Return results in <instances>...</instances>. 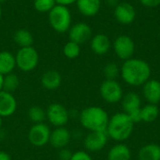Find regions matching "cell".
Returning <instances> with one entry per match:
<instances>
[{
  "label": "cell",
  "instance_id": "obj_1",
  "mask_svg": "<svg viewBox=\"0 0 160 160\" xmlns=\"http://www.w3.org/2000/svg\"><path fill=\"white\" fill-rule=\"evenodd\" d=\"M150 65L139 58H130L124 61L120 68V76L130 86H142L151 78Z\"/></svg>",
  "mask_w": 160,
  "mask_h": 160
},
{
  "label": "cell",
  "instance_id": "obj_2",
  "mask_svg": "<svg viewBox=\"0 0 160 160\" xmlns=\"http://www.w3.org/2000/svg\"><path fill=\"white\" fill-rule=\"evenodd\" d=\"M134 125L135 124L127 113L124 112H117L110 117L106 133L110 139L122 142L131 137Z\"/></svg>",
  "mask_w": 160,
  "mask_h": 160
},
{
  "label": "cell",
  "instance_id": "obj_3",
  "mask_svg": "<svg viewBox=\"0 0 160 160\" xmlns=\"http://www.w3.org/2000/svg\"><path fill=\"white\" fill-rule=\"evenodd\" d=\"M79 120L83 128L91 131H106L110 120L108 112L99 106L84 108L79 114Z\"/></svg>",
  "mask_w": 160,
  "mask_h": 160
},
{
  "label": "cell",
  "instance_id": "obj_4",
  "mask_svg": "<svg viewBox=\"0 0 160 160\" xmlns=\"http://www.w3.org/2000/svg\"><path fill=\"white\" fill-rule=\"evenodd\" d=\"M49 22L52 28L58 33L68 31L71 24V13L68 8L56 4L49 12Z\"/></svg>",
  "mask_w": 160,
  "mask_h": 160
},
{
  "label": "cell",
  "instance_id": "obj_5",
  "mask_svg": "<svg viewBox=\"0 0 160 160\" xmlns=\"http://www.w3.org/2000/svg\"><path fill=\"white\" fill-rule=\"evenodd\" d=\"M16 67L23 72L34 70L39 61L38 52L33 46L20 48L15 55Z\"/></svg>",
  "mask_w": 160,
  "mask_h": 160
},
{
  "label": "cell",
  "instance_id": "obj_6",
  "mask_svg": "<svg viewBox=\"0 0 160 160\" xmlns=\"http://www.w3.org/2000/svg\"><path fill=\"white\" fill-rule=\"evenodd\" d=\"M123 112L127 113L134 124L141 122V108L142 99L139 94L135 92H128L124 95L121 100Z\"/></svg>",
  "mask_w": 160,
  "mask_h": 160
},
{
  "label": "cell",
  "instance_id": "obj_7",
  "mask_svg": "<svg viewBox=\"0 0 160 160\" xmlns=\"http://www.w3.org/2000/svg\"><path fill=\"white\" fill-rule=\"evenodd\" d=\"M102 99L109 104L120 102L124 97L123 88L116 80H105L99 87Z\"/></svg>",
  "mask_w": 160,
  "mask_h": 160
},
{
  "label": "cell",
  "instance_id": "obj_8",
  "mask_svg": "<svg viewBox=\"0 0 160 160\" xmlns=\"http://www.w3.org/2000/svg\"><path fill=\"white\" fill-rule=\"evenodd\" d=\"M47 121L54 128L66 127L69 121V112L60 103H52L46 110Z\"/></svg>",
  "mask_w": 160,
  "mask_h": 160
},
{
  "label": "cell",
  "instance_id": "obj_9",
  "mask_svg": "<svg viewBox=\"0 0 160 160\" xmlns=\"http://www.w3.org/2000/svg\"><path fill=\"white\" fill-rule=\"evenodd\" d=\"M51 132L52 130L47 124H34L28 131L27 139L33 146L43 147L49 143Z\"/></svg>",
  "mask_w": 160,
  "mask_h": 160
},
{
  "label": "cell",
  "instance_id": "obj_10",
  "mask_svg": "<svg viewBox=\"0 0 160 160\" xmlns=\"http://www.w3.org/2000/svg\"><path fill=\"white\" fill-rule=\"evenodd\" d=\"M112 48L116 56L124 61L132 58L135 52L134 40L128 35L118 36L112 43Z\"/></svg>",
  "mask_w": 160,
  "mask_h": 160
},
{
  "label": "cell",
  "instance_id": "obj_11",
  "mask_svg": "<svg viewBox=\"0 0 160 160\" xmlns=\"http://www.w3.org/2000/svg\"><path fill=\"white\" fill-rule=\"evenodd\" d=\"M108 140L109 137L106 131H91L85 136L83 145L87 152L95 153L104 149Z\"/></svg>",
  "mask_w": 160,
  "mask_h": 160
},
{
  "label": "cell",
  "instance_id": "obj_12",
  "mask_svg": "<svg viewBox=\"0 0 160 160\" xmlns=\"http://www.w3.org/2000/svg\"><path fill=\"white\" fill-rule=\"evenodd\" d=\"M114 18L121 24H130L136 19V9L128 2H121L114 8Z\"/></svg>",
  "mask_w": 160,
  "mask_h": 160
},
{
  "label": "cell",
  "instance_id": "obj_13",
  "mask_svg": "<svg viewBox=\"0 0 160 160\" xmlns=\"http://www.w3.org/2000/svg\"><path fill=\"white\" fill-rule=\"evenodd\" d=\"M68 37L70 41L81 45L92 38V29L85 22H77L69 28Z\"/></svg>",
  "mask_w": 160,
  "mask_h": 160
},
{
  "label": "cell",
  "instance_id": "obj_14",
  "mask_svg": "<svg viewBox=\"0 0 160 160\" xmlns=\"http://www.w3.org/2000/svg\"><path fill=\"white\" fill-rule=\"evenodd\" d=\"M71 133L66 127L54 128L51 132L49 143L55 149H63L66 148L71 140Z\"/></svg>",
  "mask_w": 160,
  "mask_h": 160
},
{
  "label": "cell",
  "instance_id": "obj_15",
  "mask_svg": "<svg viewBox=\"0 0 160 160\" xmlns=\"http://www.w3.org/2000/svg\"><path fill=\"white\" fill-rule=\"evenodd\" d=\"M17 110V100L13 94L0 91V116L2 118L9 117L15 113Z\"/></svg>",
  "mask_w": 160,
  "mask_h": 160
},
{
  "label": "cell",
  "instance_id": "obj_16",
  "mask_svg": "<svg viewBox=\"0 0 160 160\" xmlns=\"http://www.w3.org/2000/svg\"><path fill=\"white\" fill-rule=\"evenodd\" d=\"M142 95L144 99L151 104L160 102V82L156 79L148 80L142 85Z\"/></svg>",
  "mask_w": 160,
  "mask_h": 160
},
{
  "label": "cell",
  "instance_id": "obj_17",
  "mask_svg": "<svg viewBox=\"0 0 160 160\" xmlns=\"http://www.w3.org/2000/svg\"><path fill=\"white\" fill-rule=\"evenodd\" d=\"M112 43L109 37L105 34H97L92 37L90 41V47L94 53L98 55L106 54L111 49Z\"/></svg>",
  "mask_w": 160,
  "mask_h": 160
},
{
  "label": "cell",
  "instance_id": "obj_18",
  "mask_svg": "<svg viewBox=\"0 0 160 160\" xmlns=\"http://www.w3.org/2000/svg\"><path fill=\"white\" fill-rule=\"evenodd\" d=\"M40 82L41 85L47 90H56L61 86L62 75L55 69H49L42 74Z\"/></svg>",
  "mask_w": 160,
  "mask_h": 160
},
{
  "label": "cell",
  "instance_id": "obj_19",
  "mask_svg": "<svg viewBox=\"0 0 160 160\" xmlns=\"http://www.w3.org/2000/svg\"><path fill=\"white\" fill-rule=\"evenodd\" d=\"M79 11L85 17L96 16L101 8V0H77Z\"/></svg>",
  "mask_w": 160,
  "mask_h": 160
},
{
  "label": "cell",
  "instance_id": "obj_20",
  "mask_svg": "<svg viewBox=\"0 0 160 160\" xmlns=\"http://www.w3.org/2000/svg\"><path fill=\"white\" fill-rule=\"evenodd\" d=\"M131 151L129 147L124 143H117L113 145L107 156V160H130Z\"/></svg>",
  "mask_w": 160,
  "mask_h": 160
},
{
  "label": "cell",
  "instance_id": "obj_21",
  "mask_svg": "<svg viewBox=\"0 0 160 160\" xmlns=\"http://www.w3.org/2000/svg\"><path fill=\"white\" fill-rule=\"evenodd\" d=\"M16 68L15 55L10 52L2 51L0 52V73L2 75H7L13 72Z\"/></svg>",
  "mask_w": 160,
  "mask_h": 160
},
{
  "label": "cell",
  "instance_id": "obj_22",
  "mask_svg": "<svg viewBox=\"0 0 160 160\" xmlns=\"http://www.w3.org/2000/svg\"><path fill=\"white\" fill-rule=\"evenodd\" d=\"M139 160H160V145L158 143H148L143 145L139 153Z\"/></svg>",
  "mask_w": 160,
  "mask_h": 160
},
{
  "label": "cell",
  "instance_id": "obj_23",
  "mask_svg": "<svg viewBox=\"0 0 160 160\" xmlns=\"http://www.w3.org/2000/svg\"><path fill=\"white\" fill-rule=\"evenodd\" d=\"M159 115V108L157 104L148 103L141 108V122L153 123Z\"/></svg>",
  "mask_w": 160,
  "mask_h": 160
},
{
  "label": "cell",
  "instance_id": "obj_24",
  "mask_svg": "<svg viewBox=\"0 0 160 160\" xmlns=\"http://www.w3.org/2000/svg\"><path fill=\"white\" fill-rule=\"evenodd\" d=\"M13 39L17 43V45H19L21 48L32 46V44L34 42V38H33L32 34L28 30L22 29V28L18 29L14 33Z\"/></svg>",
  "mask_w": 160,
  "mask_h": 160
},
{
  "label": "cell",
  "instance_id": "obj_25",
  "mask_svg": "<svg viewBox=\"0 0 160 160\" xmlns=\"http://www.w3.org/2000/svg\"><path fill=\"white\" fill-rule=\"evenodd\" d=\"M20 86V79L17 74L11 72L4 76L3 81V90L13 94Z\"/></svg>",
  "mask_w": 160,
  "mask_h": 160
},
{
  "label": "cell",
  "instance_id": "obj_26",
  "mask_svg": "<svg viewBox=\"0 0 160 160\" xmlns=\"http://www.w3.org/2000/svg\"><path fill=\"white\" fill-rule=\"evenodd\" d=\"M27 116L31 122L34 124H40L44 123L45 120H47L46 117V111L39 107V106H32L29 108L27 112Z\"/></svg>",
  "mask_w": 160,
  "mask_h": 160
},
{
  "label": "cell",
  "instance_id": "obj_27",
  "mask_svg": "<svg viewBox=\"0 0 160 160\" xmlns=\"http://www.w3.org/2000/svg\"><path fill=\"white\" fill-rule=\"evenodd\" d=\"M63 53L68 59H75L81 53V47L78 43L69 40L65 44L63 48Z\"/></svg>",
  "mask_w": 160,
  "mask_h": 160
},
{
  "label": "cell",
  "instance_id": "obj_28",
  "mask_svg": "<svg viewBox=\"0 0 160 160\" xmlns=\"http://www.w3.org/2000/svg\"><path fill=\"white\" fill-rule=\"evenodd\" d=\"M103 74L106 80H116L120 76V68L115 63H108L103 68Z\"/></svg>",
  "mask_w": 160,
  "mask_h": 160
},
{
  "label": "cell",
  "instance_id": "obj_29",
  "mask_svg": "<svg viewBox=\"0 0 160 160\" xmlns=\"http://www.w3.org/2000/svg\"><path fill=\"white\" fill-rule=\"evenodd\" d=\"M56 5L55 0H35L34 8L38 12H50Z\"/></svg>",
  "mask_w": 160,
  "mask_h": 160
},
{
  "label": "cell",
  "instance_id": "obj_30",
  "mask_svg": "<svg viewBox=\"0 0 160 160\" xmlns=\"http://www.w3.org/2000/svg\"><path fill=\"white\" fill-rule=\"evenodd\" d=\"M70 160H93V158L87 151L79 150V151L73 152Z\"/></svg>",
  "mask_w": 160,
  "mask_h": 160
},
{
  "label": "cell",
  "instance_id": "obj_31",
  "mask_svg": "<svg viewBox=\"0 0 160 160\" xmlns=\"http://www.w3.org/2000/svg\"><path fill=\"white\" fill-rule=\"evenodd\" d=\"M72 154H73V152H71L69 149H68L66 147V148L60 149L57 156H58L59 160H70L71 157H72Z\"/></svg>",
  "mask_w": 160,
  "mask_h": 160
},
{
  "label": "cell",
  "instance_id": "obj_32",
  "mask_svg": "<svg viewBox=\"0 0 160 160\" xmlns=\"http://www.w3.org/2000/svg\"><path fill=\"white\" fill-rule=\"evenodd\" d=\"M141 4L148 8H154L160 6V0H140Z\"/></svg>",
  "mask_w": 160,
  "mask_h": 160
},
{
  "label": "cell",
  "instance_id": "obj_33",
  "mask_svg": "<svg viewBox=\"0 0 160 160\" xmlns=\"http://www.w3.org/2000/svg\"><path fill=\"white\" fill-rule=\"evenodd\" d=\"M76 1H77V0H55L56 4L62 5V6H66V7H68V6H69V5H72V4L76 3Z\"/></svg>",
  "mask_w": 160,
  "mask_h": 160
},
{
  "label": "cell",
  "instance_id": "obj_34",
  "mask_svg": "<svg viewBox=\"0 0 160 160\" xmlns=\"http://www.w3.org/2000/svg\"><path fill=\"white\" fill-rule=\"evenodd\" d=\"M0 160H11V157L3 150H0Z\"/></svg>",
  "mask_w": 160,
  "mask_h": 160
},
{
  "label": "cell",
  "instance_id": "obj_35",
  "mask_svg": "<svg viewBox=\"0 0 160 160\" xmlns=\"http://www.w3.org/2000/svg\"><path fill=\"white\" fill-rule=\"evenodd\" d=\"M107 3L112 7H116L119 4V0H107Z\"/></svg>",
  "mask_w": 160,
  "mask_h": 160
},
{
  "label": "cell",
  "instance_id": "obj_36",
  "mask_svg": "<svg viewBox=\"0 0 160 160\" xmlns=\"http://www.w3.org/2000/svg\"><path fill=\"white\" fill-rule=\"evenodd\" d=\"M3 81H4V75L0 73V91L3 90Z\"/></svg>",
  "mask_w": 160,
  "mask_h": 160
},
{
  "label": "cell",
  "instance_id": "obj_37",
  "mask_svg": "<svg viewBox=\"0 0 160 160\" xmlns=\"http://www.w3.org/2000/svg\"><path fill=\"white\" fill-rule=\"evenodd\" d=\"M2 124H3V118L0 116V130H1V128H2Z\"/></svg>",
  "mask_w": 160,
  "mask_h": 160
},
{
  "label": "cell",
  "instance_id": "obj_38",
  "mask_svg": "<svg viewBox=\"0 0 160 160\" xmlns=\"http://www.w3.org/2000/svg\"><path fill=\"white\" fill-rule=\"evenodd\" d=\"M2 16V8H1V4H0V18Z\"/></svg>",
  "mask_w": 160,
  "mask_h": 160
},
{
  "label": "cell",
  "instance_id": "obj_39",
  "mask_svg": "<svg viewBox=\"0 0 160 160\" xmlns=\"http://www.w3.org/2000/svg\"><path fill=\"white\" fill-rule=\"evenodd\" d=\"M6 1H8V0H0V4H2V3H5Z\"/></svg>",
  "mask_w": 160,
  "mask_h": 160
}]
</instances>
